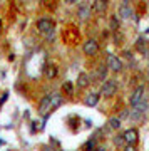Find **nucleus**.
I'll use <instances>...</instances> for the list:
<instances>
[{"label": "nucleus", "instance_id": "obj_9", "mask_svg": "<svg viewBox=\"0 0 149 151\" xmlns=\"http://www.w3.org/2000/svg\"><path fill=\"white\" fill-rule=\"evenodd\" d=\"M49 109H50V96H45L42 99V101H40V106H39V111H40V113H47Z\"/></svg>", "mask_w": 149, "mask_h": 151}, {"label": "nucleus", "instance_id": "obj_8", "mask_svg": "<svg viewBox=\"0 0 149 151\" xmlns=\"http://www.w3.org/2000/svg\"><path fill=\"white\" fill-rule=\"evenodd\" d=\"M131 15H133V9L128 4H122V5L119 7V17L121 19H129Z\"/></svg>", "mask_w": 149, "mask_h": 151}, {"label": "nucleus", "instance_id": "obj_19", "mask_svg": "<svg viewBox=\"0 0 149 151\" xmlns=\"http://www.w3.org/2000/svg\"><path fill=\"white\" fill-rule=\"evenodd\" d=\"M64 91L67 92V94H72L74 89H72V84H70V82H65V84H64Z\"/></svg>", "mask_w": 149, "mask_h": 151}, {"label": "nucleus", "instance_id": "obj_13", "mask_svg": "<svg viewBox=\"0 0 149 151\" xmlns=\"http://www.w3.org/2000/svg\"><path fill=\"white\" fill-rule=\"evenodd\" d=\"M89 7H85V5H82V7H79V10H77V15H79V19H82V20H84V19H87V17H89Z\"/></svg>", "mask_w": 149, "mask_h": 151}, {"label": "nucleus", "instance_id": "obj_11", "mask_svg": "<svg viewBox=\"0 0 149 151\" xmlns=\"http://www.w3.org/2000/svg\"><path fill=\"white\" fill-rule=\"evenodd\" d=\"M60 104H62V97L59 96V94L50 96V109H57Z\"/></svg>", "mask_w": 149, "mask_h": 151}, {"label": "nucleus", "instance_id": "obj_24", "mask_svg": "<svg viewBox=\"0 0 149 151\" xmlns=\"http://www.w3.org/2000/svg\"><path fill=\"white\" fill-rule=\"evenodd\" d=\"M44 151H50V150H49V148H44Z\"/></svg>", "mask_w": 149, "mask_h": 151}, {"label": "nucleus", "instance_id": "obj_12", "mask_svg": "<svg viewBox=\"0 0 149 151\" xmlns=\"http://www.w3.org/2000/svg\"><path fill=\"white\" fill-rule=\"evenodd\" d=\"M45 76H47L49 79H54L57 76V67L55 65H47L45 67Z\"/></svg>", "mask_w": 149, "mask_h": 151}, {"label": "nucleus", "instance_id": "obj_21", "mask_svg": "<svg viewBox=\"0 0 149 151\" xmlns=\"http://www.w3.org/2000/svg\"><path fill=\"white\" fill-rule=\"evenodd\" d=\"M129 116V111L128 109H126V111H122V113H121V118H128Z\"/></svg>", "mask_w": 149, "mask_h": 151}, {"label": "nucleus", "instance_id": "obj_14", "mask_svg": "<svg viewBox=\"0 0 149 151\" xmlns=\"http://www.w3.org/2000/svg\"><path fill=\"white\" fill-rule=\"evenodd\" d=\"M109 128H112V129H119V128H121V119L111 118L109 119Z\"/></svg>", "mask_w": 149, "mask_h": 151}, {"label": "nucleus", "instance_id": "obj_20", "mask_svg": "<svg viewBox=\"0 0 149 151\" xmlns=\"http://www.w3.org/2000/svg\"><path fill=\"white\" fill-rule=\"evenodd\" d=\"M114 143H116L117 146H119V145H122V143H124V138H122V134H121V136H117L116 139H114Z\"/></svg>", "mask_w": 149, "mask_h": 151}, {"label": "nucleus", "instance_id": "obj_22", "mask_svg": "<svg viewBox=\"0 0 149 151\" xmlns=\"http://www.w3.org/2000/svg\"><path fill=\"white\" fill-rule=\"evenodd\" d=\"M126 151H136V150H134L133 146H128V148H126Z\"/></svg>", "mask_w": 149, "mask_h": 151}, {"label": "nucleus", "instance_id": "obj_1", "mask_svg": "<svg viewBox=\"0 0 149 151\" xmlns=\"http://www.w3.org/2000/svg\"><path fill=\"white\" fill-rule=\"evenodd\" d=\"M116 91H117V82L116 81H106L104 86H102V89H101V94L106 97H111L116 94Z\"/></svg>", "mask_w": 149, "mask_h": 151}, {"label": "nucleus", "instance_id": "obj_5", "mask_svg": "<svg viewBox=\"0 0 149 151\" xmlns=\"http://www.w3.org/2000/svg\"><path fill=\"white\" fill-rule=\"evenodd\" d=\"M138 129H128L126 133L122 134V138H124V143H128L129 146H133L136 141H138Z\"/></svg>", "mask_w": 149, "mask_h": 151}, {"label": "nucleus", "instance_id": "obj_2", "mask_svg": "<svg viewBox=\"0 0 149 151\" xmlns=\"http://www.w3.org/2000/svg\"><path fill=\"white\" fill-rule=\"evenodd\" d=\"M37 29L42 34H50L54 30V22L50 20V19H40V20L37 22Z\"/></svg>", "mask_w": 149, "mask_h": 151}, {"label": "nucleus", "instance_id": "obj_17", "mask_svg": "<svg viewBox=\"0 0 149 151\" xmlns=\"http://www.w3.org/2000/svg\"><path fill=\"white\" fill-rule=\"evenodd\" d=\"M111 27H112V30H117V29H119V22H117L116 17H112L111 19Z\"/></svg>", "mask_w": 149, "mask_h": 151}, {"label": "nucleus", "instance_id": "obj_6", "mask_svg": "<svg viewBox=\"0 0 149 151\" xmlns=\"http://www.w3.org/2000/svg\"><path fill=\"white\" fill-rule=\"evenodd\" d=\"M143 94H144V87L143 86H139L136 91H134V94H133V97H131V104H133L134 108L138 106L141 101H143Z\"/></svg>", "mask_w": 149, "mask_h": 151}, {"label": "nucleus", "instance_id": "obj_26", "mask_svg": "<svg viewBox=\"0 0 149 151\" xmlns=\"http://www.w3.org/2000/svg\"><path fill=\"white\" fill-rule=\"evenodd\" d=\"M0 27H2V22H0Z\"/></svg>", "mask_w": 149, "mask_h": 151}, {"label": "nucleus", "instance_id": "obj_16", "mask_svg": "<svg viewBox=\"0 0 149 151\" xmlns=\"http://www.w3.org/2000/svg\"><path fill=\"white\" fill-rule=\"evenodd\" d=\"M94 148H96L94 141H87V143L84 145V150H85V151H94Z\"/></svg>", "mask_w": 149, "mask_h": 151}, {"label": "nucleus", "instance_id": "obj_18", "mask_svg": "<svg viewBox=\"0 0 149 151\" xmlns=\"http://www.w3.org/2000/svg\"><path fill=\"white\" fill-rule=\"evenodd\" d=\"M106 67H99V70H97V77H101V79H104L106 77Z\"/></svg>", "mask_w": 149, "mask_h": 151}, {"label": "nucleus", "instance_id": "obj_23", "mask_svg": "<svg viewBox=\"0 0 149 151\" xmlns=\"http://www.w3.org/2000/svg\"><path fill=\"white\" fill-rule=\"evenodd\" d=\"M97 151H106V150H104V148H99V150H97Z\"/></svg>", "mask_w": 149, "mask_h": 151}, {"label": "nucleus", "instance_id": "obj_4", "mask_svg": "<svg viewBox=\"0 0 149 151\" xmlns=\"http://www.w3.org/2000/svg\"><path fill=\"white\" fill-rule=\"evenodd\" d=\"M97 50H99V44L94 40V39H89L84 42V52L87 55H96Z\"/></svg>", "mask_w": 149, "mask_h": 151}, {"label": "nucleus", "instance_id": "obj_25", "mask_svg": "<svg viewBox=\"0 0 149 151\" xmlns=\"http://www.w3.org/2000/svg\"><path fill=\"white\" fill-rule=\"evenodd\" d=\"M148 77H149V69H148Z\"/></svg>", "mask_w": 149, "mask_h": 151}, {"label": "nucleus", "instance_id": "obj_15", "mask_svg": "<svg viewBox=\"0 0 149 151\" xmlns=\"http://www.w3.org/2000/svg\"><path fill=\"white\" fill-rule=\"evenodd\" d=\"M106 7H107V2H96V4H94V9H96L97 12H104L106 10Z\"/></svg>", "mask_w": 149, "mask_h": 151}, {"label": "nucleus", "instance_id": "obj_7", "mask_svg": "<svg viewBox=\"0 0 149 151\" xmlns=\"http://www.w3.org/2000/svg\"><path fill=\"white\" fill-rule=\"evenodd\" d=\"M99 94H97V92H91V94H87V96H85V99H84V103H85V106H96L97 103H99Z\"/></svg>", "mask_w": 149, "mask_h": 151}, {"label": "nucleus", "instance_id": "obj_3", "mask_svg": "<svg viewBox=\"0 0 149 151\" xmlns=\"http://www.w3.org/2000/svg\"><path fill=\"white\" fill-rule=\"evenodd\" d=\"M107 67H109L111 70H114V72H119V70L122 69V62H121L119 57L109 54L107 55Z\"/></svg>", "mask_w": 149, "mask_h": 151}, {"label": "nucleus", "instance_id": "obj_10", "mask_svg": "<svg viewBox=\"0 0 149 151\" xmlns=\"http://www.w3.org/2000/svg\"><path fill=\"white\" fill-rule=\"evenodd\" d=\"M77 86L79 87H87L89 86V76L85 72H80L79 77H77Z\"/></svg>", "mask_w": 149, "mask_h": 151}]
</instances>
